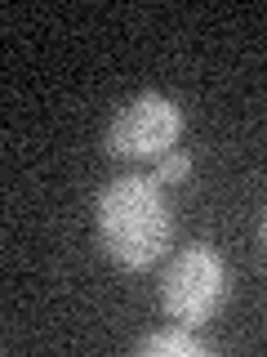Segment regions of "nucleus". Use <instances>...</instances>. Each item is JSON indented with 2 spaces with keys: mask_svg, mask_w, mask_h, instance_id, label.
I'll return each instance as SVG.
<instances>
[{
  "mask_svg": "<svg viewBox=\"0 0 267 357\" xmlns=\"http://www.w3.org/2000/svg\"><path fill=\"white\" fill-rule=\"evenodd\" d=\"M222 295H227V264L205 241H192L187 250H178L161 277V304L183 326L209 321L218 312Z\"/></svg>",
  "mask_w": 267,
  "mask_h": 357,
  "instance_id": "nucleus-2",
  "label": "nucleus"
},
{
  "mask_svg": "<svg viewBox=\"0 0 267 357\" xmlns=\"http://www.w3.org/2000/svg\"><path fill=\"white\" fill-rule=\"evenodd\" d=\"M98 241L120 268H152L170 250V201L147 174H120L98 192Z\"/></svg>",
  "mask_w": 267,
  "mask_h": 357,
  "instance_id": "nucleus-1",
  "label": "nucleus"
},
{
  "mask_svg": "<svg viewBox=\"0 0 267 357\" xmlns=\"http://www.w3.org/2000/svg\"><path fill=\"white\" fill-rule=\"evenodd\" d=\"M187 170H192V156L187 152H165L161 161H156V183H178V178H183Z\"/></svg>",
  "mask_w": 267,
  "mask_h": 357,
  "instance_id": "nucleus-5",
  "label": "nucleus"
},
{
  "mask_svg": "<svg viewBox=\"0 0 267 357\" xmlns=\"http://www.w3.org/2000/svg\"><path fill=\"white\" fill-rule=\"evenodd\" d=\"M134 353H138V357H205L209 344L196 340V335L178 321L174 331H156V335H147V340H138Z\"/></svg>",
  "mask_w": 267,
  "mask_h": 357,
  "instance_id": "nucleus-4",
  "label": "nucleus"
},
{
  "mask_svg": "<svg viewBox=\"0 0 267 357\" xmlns=\"http://www.w3.org/2000/svg\"><path fill=\"white\" fill-rule=\"evenodd\" d=\"M178 134H183V112L170 94H147L120 103V112L107 126V152L111 156H156L161 161L165 152H174Z\"/></svg>",
  "mask_w": 267,
  "mask_h": 357,
  "instance_id": "nucleus-3",
  "label": "nucleus"
},
{
  "mask_svg": "<svg viewBox=\"0 0 267 357\" xmlns=\"http://www.w3.org/2000/svg\"><path fill=\"white\" fill-rule=\"evenodd\" d=\"M263 241H267V219H263Z\"/></svg>",
  "mask_w": 267,
  "mask_h": 357,
  "instance_id": "nucleus-6",
  "label": "nucleus"
}]
</instances>
